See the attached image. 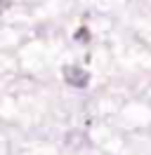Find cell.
Listing matches in <instances>:
<instances>
[{
	"instance_id": "obj_1",
	"label": "cell",
	"mask_w": 151,
	"mask_h": 155,
	"mask_svg": "<svg viewBox=\"0 0 151 155\" xmlns=\"http://www.w3.org/2000/svg\"><path fill=\"white\" fill-rule=\"evenodd\" d=\"M64 80H66V85H71L76 89H83L90 85V73L78 66H64Z\"/></svg>"
},
{
	"instance_id": "obj_3",
	"label": "cell",
	"mask_w": 151,
	"mask_h": 155,
	"mask_svg": "<svg viewBox=\"0 0 151 155\" xmlns=\"http://www.w3.org/2000/svg\"><path fill=\"white\" fill-rule=\"evenodd\" d=\"M9 5H12V0H0V14H2V12H7Z\"/></svg>"
},
{
	"instance_id": "obj_2",
	"label": "cell",
	"mask_w": 151,
	"mask_h": 155,
	"mask_svg": "<svg viewBox=\"0 0 151 155\" xmlns=\"http://www.w3.org/2000/svg\"><path fill=\"white\" fill-rule=\"evenodd\" d=\"M73 40H78V42H87V40H90V31H87V26H80V28L76 31Z\"/></svg>"
}]
</instances>
